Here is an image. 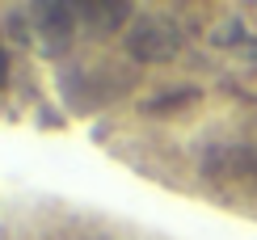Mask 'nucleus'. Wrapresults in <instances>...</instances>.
I'll return each mask as SVG.
<instances>
[{"instance_id": "nucleus-1", "label": "nucleus", "mask_w": 257, "mask_h": 240, "mask_svg": "<svg viewBox=\"0 0 257 240\" xmlns=\"http://www.w3.org/2000/svg\"><path fill=\"white\" fill-rule=\"evenodd\" d=\"M5 80H9V55H5V47H0V89H5Z\"/></svg>"}]
</instances>
